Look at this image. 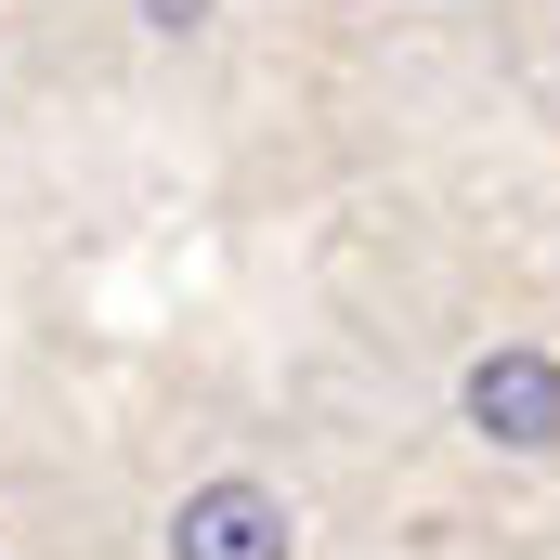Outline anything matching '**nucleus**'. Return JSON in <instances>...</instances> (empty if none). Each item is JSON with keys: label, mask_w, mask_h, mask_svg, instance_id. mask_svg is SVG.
I'll return each mask as SVG.
<instances>
[{"label": "nucleus", "mask_w": 560, "mask_h": 560, "mask_svg": "<svg viewBox=\"0 0 560 560\" xmlns=\"http://www.w3.org/2000/svg\"><path fill=\"white\" fill-rule=\"evenodd\" d=\"M469 430L509 443V456H548L560 443V365L548 352H482L469 365Z\"/></svg>", "instance_id": "f257e3e1"}, {"label": "nucleus", "mask_w": 560, "mask_h": 560, "mask_svg": "<svg viewBox=\"0 0 560 560\" xmlns=\"http://www.w3.org/2000/svg\"><path fill=\"white\" fill-rule=\"evenodd\" d=\"M183 560H287V495L275 482H196L183 522H170Z\"/></svg>", "instance_id": "f03ea898"}]
</instances>
